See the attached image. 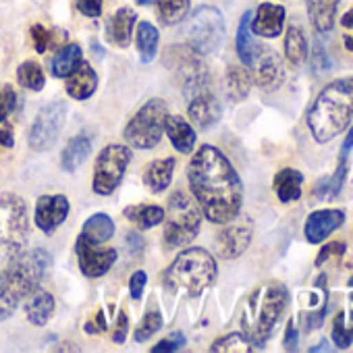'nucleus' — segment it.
I'll return each instance as SVG.
<instances>
[{
  "label": "nucleus",
  "instance_id": "nucleus-1",
  "mask_svg": "<svg viewBox=\"0 0 353 353\" xmlns=\"http://www.w3.org/2000/svg\"><path fill=\"white\" fill-rule=\"evenodd\" d=\"M188 179L204 216L214 225L237 219L243 204V185L231 160L214 145H202L190 166Z\"/></svg>",
  "mask_w": 353,
  "mask_h": 353
},
{
  "label": "nucleus",
  "instance_id": "nucleus-2",
  "mask_svg": "<svg viewBox=\"0 0 353 353\" xmlns=\"http://www.w3.org/2000/svg\"><path fill=\"white\" fill-rule=\"evenodd\" d=\"M353 119V75L330 81L307 110V127L318 143L341 135Z\"/></svg>",
  "mask_w": 353,
  "mask_h": 353
},
{
  "label": "nucleus",
  "instance_id": "nucleus-3",
  "mask_svg": "<svg viewBox=\"0 0 353 353\" xmlns=\"http://www.w3.org/2000/svg\"><path fill=\"white\" fill-rule=\"evenodd\" d=\"M52 258L46 250H32L17 254L0 272V320L15 314L17 305L30 297L44 281Z\"/></svg>",
  "mask_w": 353,
  "mask_h": 353
},
{
  "label": "nucleus",
  "instance_id": "nucleus-4",
  "mask_svg": "<svg viewBox=\"0 0 353 353\" xmlns=\"http://www.w3.org/2000/svg\"><path fill=\"white\" fill-rule=\"evenodd\" d=\"M287 303H289V291L279 281L260 285L248 297V303L241 316V326H243V334L258 349H262V345L270 339Z\"/></svg>",
  "mask_w": 353,
  "mask_h": 353
},
{
  "label": "nucleus",
  "instance_id": "nucleus-5",
  "mask_svg": "<svg viewBox=\"0 0 353 353\" xmlns=\"http://www.w3.org/2000/svg\"><path fill=\"white\" fill-rule=\"evenodd\" d=\"M216 274L219 266L210 252L202 248H188L164 270L162 285L170 293L198 297L216 281Z\"/></svg>",
  "mask_w": 353,
  "mask_h": 353
},
{
  "label": "nucleus",
  "instance_id": "nucleus-6",
  "mask_svg": "<svg viewBox=\"0 0 353 353\" xmlns=\"http://www.w3.org/2000/svg\"><path fill=\"white\" fill-rule=\"evenodd\" d=\"M30 235L28 206L15 194L0 196V266L23 252Z\"/></svg>",
  "mask_w": 353,
  "mask_h": 353
},
{
  "label": "nucleus",
  "instance_id": "nucleus-7",
  "mask_svg": "<svg viewBox=\"0 0 353 353\" xmlns=\"http://www.w3.org/2000/svg\"><path fill=\"white\" fill-rule=\"evenodd\" d=\"M227 36L225 17L214 7H198L192 15H188L183 38L185 46L198 57H210L221 50Z\"/></svg>",
  "mask_w": 353,
  "mask_h": 353
},
{
  "label": "nucleus",
  "instance_id": "nucleus-8",
  "mask_svg": "<svg viewBox=\"0 0 353 353\" xmlns=\"http://www.w3.org/2000/svg\"><path fill=\"white\" fill-rule=\"evenodd\" d=\"M202 227V210L194 198L183 192H174L168 198V219L164 227V248L176 250L192 243Z\"/></svg>",
  "mask_w": 353,
  "mask_h": 353
},
{
  "label": "nucleus",
  "instance_id": "nucleus-9",
  "mask_svg": "<svg viewBox=\"0 0 353 353\" xmlns=\"http://www.w3.org/2000/svg\"><path fill=\"white\" fill-rule=\"evenodd\" d=\"M168 119V106L164 100L154 98L150 102H145L135 117L127 123L125 127V141L131 148L137 150H152L158 145L162 133H164V123Z\"/></svg>",
  "mask_w": 353,
  "mask_h": 353
},
{
  "label": "nucleus",
  "instance_id": "nucleus-10",
  "mask_svg": "<svg viewBox=\"0 0 353 353\" xmlns=\"http://www.w3.org/2000/svg\"><path fill=\"white\" fill-rule=\"evenodd\" d=\"M129 160H131V150L123 143H110L98 154L94 166V183H92L98 196H110L121 185Z\"/></svg>",
  "mask_w": 353,
  "mask_h": 353
},
{
  "label": "nucleus",
  "instance_id": "nucleus-11",
  "mask_svg": "<svg viewBox=\"0 0 353 353\" xmlns=\"http://www.w3.org/2000/svg\"><path fill=\"white\" fill-rule=\"evenodd\" d=\"M65 121H67V104L65 102L59 100V102L46 104L34 119V125L30 129V135H28L30 148L36 152L50 150L57 143V139L65 127Z\"/></svg>",
  "mask_w": 353,
  "mask_h": 353
},
{
  "label": "nucleus",
  "instance_id": "nucleus-12",
  "mask_svg": "<svg viewBox=\"0 0 353 353\" xmlns=\"http://www.w3.org/2000/svg\"><path fill=\"white\" fill-rule=\"evenodd\" d=\"M75 254L79 260V270L88 279H98V276L106 274L117 260L114 248H104V243H96V241L88 239L85 235L77 237Z\"/></svg>",
  "mask_w": 353,
  "mask_h": 353
},
{
  "label": "nucleus",
  "instance_id": "nucleus-13",
  "mask_svg": "<svg viewBox=\"0 0 353 353\" xmlns=\"http://www.w3.org/2000/svg\"><path fill=\"white\" fill-rule=\"evenodd\" d=\"M252 81L264 92H274L276 88H281V83L285 81V67L281 57L264 50L252 65Z\"/></svg>",
  "mask_w": 353,
  "mask_h": 353
},
{
  "label": "nucleus",
  "instance_id": "nucleus-14",
  "mask_svg": "<svg viewBox=\"0 0 353 353\" xmlns=\"http://www.w3.org/2000/svg\"><path fill=\"white\" fill-rule=\"evenodd\" d=\"M69 210L71 206L65 196H40L36 204V227L50 235L65 223Z\"/></svg>",
  "mask_w": 353,
  "mask_h": 353
},
{
  "label": "nucleus",
  "instance_id": "nucleus-15",
  "mask_svg": "<svg viewBox=\"0 0 353 353\" xmlns=\"http://www.w3.org/2000/svg\"><path fill=\"white\" fill-rule=\"evenodd\" d=\"M345 223V212L339 208L328 210H316L305 219L303 235L310 243H322L326 237H330L339 227Z\"/></svg>",
  "mask_w": 353,
  "mask_h": 353
},
{
  "label": "nucleus",
  "instance_id": "nucleus-16",
  "mask_svg": "<svg viewBox=\"0 0 353 353\" xmlns=\"http://www.w3.org/2000/svg\"><path fill=\"white\" fill-rule=\"evenodd\" d=\"M188 112H190V121L200 129H210L212 125L219 123V119L223 114L221 102L212 94V90H204V92L192 96Z\"/></svg>",
  "mask_w": 353,
  "mask_h": 353
},
{
  "label": "nucleus",
  "instance_id": "nucleus-17",
  "mask_svg": "<svg viewBox=\"0 0 353 353\" xmlns=\"http://www.w3.org/2000/svg\"><path fill=\"white\" fill-rule=\"evenodd\" d=\"M285 9L274 3H262L252 15V32L260 38H276L285 28Z\"/></svg>",
  "mask_w": 353,
  "mask_h": 353
},
{
  "label": "nucleus",
  "instance_id": "nucleus-18",
  "mask_svg": "<svg viewBox=\"0 0 353 353\" xmlns=\"http://www.w3.org/2000/svg\"><path fill=\"white\" fill-rule=\"evenodd\" d=\"M252 241V229L248 225H231L223 227L216 235V250L223 260L239 258Z\"/></svg>",
  "mask_w": 353,
  "mask_h": 353
},
{
  "label": "nucleus",
  "instance_id": "nucleus-19",
  "mask_svg": "<svg viewBox=\"0 0 353 353\" xmlns=\"http://www.w3.org/2000/svg\"><path fill=\"white\" fill-rule=\"evenodd\" d=\"M137 21V13L131 11L129 7L119 9L106 23V40L112 46L119 48H127L131 44V36H133V28Z\"/></svg>",
  "mask_w": 353,
  "mask_h": 353
},
{
  "label": "nucleus",
  "instance_id": "nucleus-20",
  "mask_svg": "<svg viewBox=\"0 0 353 353\" xmlns=\"http://www.w3.org/2000/svg\"><path fill=\"white\" fill-rule=\"evenodd\" d=\"M237 54H239V61L248 67H252L258 57L264 52L262 44L256 42L254 38V32H252V11H245L241 21H239V28H237Z\"/></svg>",
  "mask_w": 353,
  "mask_h": 353
},
{
  "label": "nucleus",
  "instance_id": "nucleus-21",
  "mask_svg": "<svg viewBox=\"0 0 353 353\" xmlns=\"http://www.w3.org/2000/svg\"><path fill=\"white\" fill-rule=\"evenodd\" d=\"M174 164V158H158L143 168V183L152 194H160L170 185Z\"/></svg>",
  "mask_w": 353,
  "mask_h": 353
},
{
  "label": "nucleus",
  "instance_id": "nucleus-22",
  "mask_svg": "<svg viewBox=\"0 0 353 353\" xmlns=\"http://www.w3.org/2000/svg\"><path fill=\"white\" fill-rule=\"evenodd\" d=\"M90 154H92V135L88 131H81L75 137H71L63 150V156H61L63 170H67V172L77 170Z\"/></svg>",
  "mask_w": 353,
  "mask_h": 353
},
{
  "label": "nucleus",
  "instance_id": "nucleus-23",
  "mask_svg": "<svg viewBox=\"0 0 353 353\" xmlns=\"http://www.w3.org/2000/svg\"><path fill=\"white\" fill-rule=\"evenodd\" d=\"M96 88H98V75H96V71L88 63H81L69 75L67 94L73 100H88V98H92V94L96 92Z\"/></svg>",
  "mask_w": 353,
  "mask_h": 353
},
{
  "label": "nucleus",
  "instance_id": "nucleus-24",
  "mask_svg": "<svg viewBox=\"0 0 353 353\" xmlns=\"http://www.w3.org/2000/svg\"><path fill=\"white\" fill-rule=\"evenodd\" d=\"M164 131L168 133V139L172 141L174 150L181 154H190L196 145V131L183 117H170L164 123Z\"/></svg>",
  "mask_w": 353,
  "mask_h": 353
},
{
  "label": "nucleus",
  "instance_id": "nucleus-25",
  "mask_svg": "<svg viewBox=\"0 0 353 353\" xmlns=\"http://www.w3.org/2000/svg\"><path fill=\"white\" fill-rule=\"evenodd\" d=\"M301 185H303V174L295 168H283L274 176V194L283 204L295 202L301 198Z\"/></svg>",
  "mask_w": 353,
  "mask_h": 353
},
{
  "label": "nucleus",
  "instance_id": "nucleus-26",
  "mask_svg": "<svg viewBox=\"0 0 353 353\" xmlns=\"http://www.w3.org/2000/svg\"><path fill=\"white\" fill-rule=\"evenodd\" d=\"M307 54H310V46H307L305 32L299 26H289L285 34V59L293 69H299L301 65H305Z\"/></svg>",
  "mask_w": 353,
  "mask_h": 353
},
{
  "label": "nucleus",
  "instance_id": "nucleus-27",
  "mask_svg": "<svg viewBox=\"0 0 353 353\" xmlns=\"http://www.w3.org/2000/svg\"><path fill=\"white\" fill-rule=\"evenodd\" d=\"M307 15L318 34H328L334 28L339 0H305Z\"/></svg>",
  "mask_w": 353,
  "mask_h": 353
},
{
  "label": "nucleus",
  "instance_id": "nucleus-28",
  "mask_svg": "<svg viewBox=\"0 0 353 353\" xmlns=\"http://www.w3.org/2000/svg\"><path fill=\"white\" fill-rule=\"evenodd\" d=\"M81 63H83V50L79 44L71 42L54 54V59L50 61V71L54 77L63 79V77H69Z\"/></svg>",
  "mask_w": 353,
  "mask_h": 353
},
{
  "label": "nucleus",
  "instance_id": "nucleus-29",
  "mask_svg": "<svg viewBox=\"0 0 353 353\" xmlns=\"http://www.w3.org/2000/svg\"><path fill=\"white\" fill-rule=\"evenodd\" d=\"M52 312H54V299H52V295L46 293V291H42V289H36L30 295L28 303H26V316H28V320L34 326H44L50 320Z\"/></svg>",
  "mask_w": 353,
  "mask_h": 353
},
{
  "label": "nucleus",
  "instance_id": "nucleus-30",
  "mask_svg": "<svg viewBox=\"0 0 353 353\" xmlns=\"http://www.w3.org/2000/svg\"><path fill=\"white\" fill-rule=\"evenodd\" d=\"M158 42H160V34L158 30L150 23V21H141L135 30V44H137V52L141 63H152L156 52H158Z\"/></svg>",
  "mask_w": 353,
  "mask_h": 353
},
{
  "label": "nucleus",
  "instance_id": "nucleus-31",
  "mask_svg": "<svg viewBox=\"0 0 353 353\" xmlns=\"http://www.w3.org/2000/svg\"><path fill=\"white\" fill-rule=\"evenodd\" d=\"M252 73L243 67H229L227 71V79H225V88H227V96L231 102H241L248 98L250 90H252Z\"/></svg>",
  "mask_w": 353,
  "mask_h": 353
},
{
  "label": "nucleus",
  "instance_id": "nucleus-32",
  "mask_svg": "<svg viewBox=\"0 0 353 353\" xmlns=\"http://www.w3.org/2000/svg\"><path fill=\"white\" fill-rule=\"evenodd\" d=\"M192 9V0H156V15L162 26L181 23Z\"/></svg>",
  "mask_w": 353,
  "mask_h": 353
},
{
  "label": "nucleus",
  "instance_id": "nucleus-33",
  "mask_svg": "<svg viewBox=\"0 0 353 353\" xmlns=\"http://www.w3.org/2000/svg\"><path fill=\"white\" fill-rule=\"evenodd\" d=\"M125 216L135 223L139 229H152L164 221V210L160 206L143 204V206H129L125 208Z\"/></svg>",
  "mask_w": 353,
  "mask_h": 353
},
{
  "label": "nucleus",
  "instance_id": "nucleus-34",
  "mask_svg": "<svg viewBox=\"0 0 353 353\" xmlns=\"http://www.w3.org/2000/svg\"><path fill=\"white\" fill-rule=\"evenodd\" d=\"M88 239L96 241V243H106L112 235H114V223L108 214H94L85 221L83 225V233Z\"/></svg>",
  "mask_w": 353,
  "mask_h": 353
},
{
  "label": "nucleus",
  "instance_id": "nucleus-35",
  "mask_svg": "<svg viewBox=\"0 0 353 353\" xmlns=\"http://www.w3.org/2000/svg\"><path fill=\"white\" fill-rule=\"evenodd\" d=\"M332 343L336 349H347L353 343V312H339L332 322Z\"/></svg>",
  "mask_w": 353,
  "mask_h": 353
},
{
  "label": "nucleus",
  "instance_id": "nucleus-36",
  "mask_svg": "<svg viewBox=\"0 0 353 353\" xmlns=\"http://www.w3.org/2000/svg\"><path fill=\"white\" fill-rule=\"evenodd\" d=\"M345 176H347V158H341V162H339L334 174L328 176V179H322V181L318 183V188H316L318 198H320V200H324V198H328V200H330V198H336V196L341 194V190H343Z\"/></svg>",
  "mask_w": 353,
  "mask_h": 353
},
{
  "label": "nucleus",
  "instance_id": "nucleus-37",
  "mask_svg": "<svg viewBox=\"0 0 353 353\" xmlns=\"http://www.w3.org/2000/svg\"><path fill=\"white\" fill-rule=\"evenodd\" d=\"M17 79H19V83H21L26 90H32V92H40V90H44V85H46L44 71H42V67H40L36 61H26L23 65H19V69H17Z\"/></svg>",
  "mask_w": 353,
  "mask_h": 353
},
{
  "label": "nucleus",
  "instance_id": "nucleus-38",
  "mask_svg": "<svg viewBox=\"0 0 353 353\" xmlns=\"http://www.w3.org/2000/svg\"><path fill=\"white\" fill-rule=\"evenodd\" d=\"M258 347L241 332H233V334H227L219 341H214V345L210 347V351H237V353H250V351H256Z\"/></svg>",
  "mask_w": 353,
  "mask_h": 353
},
{
  "label": "nucleus",
  "instance_id": "nucleus-39",
  "mask_svg": "<svg viewBox=\"0 0 353 353\" xmlns=\"http://www.w3.org/2000/svg\"><path fill=\"white\" fill-rule=\"evenodd\" d=\"M310 69L316 77H322L326 75L330 69H332V63H330V57H328V50L326 46L322 44L320 38L314 40V46H312V54H310Z\"/></svg>",
  "mask_w": 353,
  "mask_h": 353
},
{
  "label": "nucleus",
  "instance_id": "nucleus-40",
  "mask_svg": "<svg viewBox=\"0 0 353 353\" xmlns=\"http://www.w3.org/2000/svg\"><path fill=\"white\" fill-rule=\"evenodd\" d=\"M162 328V316L158 310L150 307L143 316V320L139 322V326H135V341L137 343H143L148 339H152V334H156L158 330Z\"/></svg>",
  "mask_w": 353,
  "mask_h": 353
},
{
  "label": "nucleus",
  "instance_id": "nucleus-41",
  "mask_svg": "<svg viewBox=\"0 0 353 353\" xmlns=\"http://www.w3.org/2000/svg\"><path fill=\"white\" fill-rule=\"evenodd\" d=\"M17 108V94L11 85L0 88V123Z\"/></svg>",
  "mask_w": 353,
  "mask_h": 353
},
{
  "label": "nucleus",
  "instance_id": "nucleus-42",
  "mask_svg": "<svg viewBox=\"0 0 353 353\" xmlns=\"http://www.w3.org/2000/svg\"><path fill=\"white\" fill-rule=\"evenodd\" d=\"M30 34H32V40H34V48H36V52H46V48H48V44H50V32L44 28V26H32V30H30Z\"/></svg>",
  "mask_w": 353,
  "mask_h": 353
},
{
  "label": "nucleus",
  "instance_id": "nucleus-43",
  "mask_svg": "<svg viewBox=\"0 0 353 353\" xmlns=\"http://www.w3.org/2000/svg\"><path fill=\"white\" fill-rule=\"evenodd\" d=\"M185 343H188V339H185L181 332H174V334H170L168 339H162L158 345H154V347H152V351H154V353H162V351H176V349H181Z\"/></svg>",
  "mask_w": 353,
  "mask_h": 353
},
{
  "label": "nucleus",
  "instance_id": "nucleus-44",
  "mask_svg": "<svg viewBox=\"0 0 353 353\" xmlns=\"http://www.w3.org/2000/svg\"><path fill=\"white\" fill-rule=\"evenodd\" d=\"M102 3L104 0H77V9L81 15L90 17V19H96L102 15Z\"/></svg>",
  "mask_w": 353,
  "mask_h": 353
},
{
  "label": "nucleus",
  "instance_id": "nucleus-45",
  "mask_svg": "<svg viewBox=\"0 0 353 353\" xmlns=\"http://www.w3.org/2000/svg\"><path fill=\"white\" fill-rule=\"evenodd\" d=\"M345 254V243L341 241H332V243H326V248H322V252L318 254V260H316V266H322L324 262H328L332 256H343Z\"/></svg>",
  "mask_w": 353,
  "mask_h": 353
},
{
  "label": "nucleus",
  "instance_id": "nucleus-46",
  "mask_svg": "<svg viewBox=\"0 0 353 353\" xmlns=\"http://www.w3.org/2000/svg\"><path fill=\"white\" fill-rule=\"evenodd\" d=\"M341 26H343V44L349 52H353V9H349L343 15Z\"/></svg>",
  "mask_w": 353,
  "mask_h": 353
},
{
  "label": "nucleus",
  "instance_id": "nucleus-47",
  "mask_svg": "<svg viewBox=\"0 0 353 353\" xmlns=\"http://www.w3.org/2000/svg\"><path fill=\"white\" fill-rule=\"evenodd\" d=\"M145 283H148V276H145V272H143V270H137V272H133V274H131V281H129V291H131V297H133L135 301L141 297Z\"/></svg>",
  "mask_w": 353,
  "mask_h": 353
},
{
  "label": "nucleus",
  "instance_id": "nucleus-48",
  "mask_svg": "<svg viewBox=\"0 0 353 353\" xmlns=\"http://www.w3.org/2000/svg\"><path fill=\"white\" fill-rule=\"evenodd\" d=\"M297 341H299V330H297L295 322H293V320H289L287 330H285L283 345H285V349H287V351H295V349H297Z\"/></svg>",
  "mask_w": 353,
  "mask_h": 353
},
{
  "label": "nucleus",
  "instance_id": "nucleus-49",
  "mask_svg": "<svg viewBox=\"0 0 353 353\" xmlns=\"http://www.w3.org/2000/svg\"><path fill=\"white\" fill-rule=\"evenodd\" d=\"M127 328H129V320H127V314L121 312L119 314V320H117V330H114V343H125V336H127Z\"/></svg>",
  "mask_w": 353,
  "mask_h": 353
},
{
  "label": "nucleus",
  "instance_id": "nucleus-50",
  "mask_svg": "<svg viewBox=\"0 0 353 353\" xmlns=\"http://www.w3.org/2000/svg\"><path fill=\"white\" fill-rule=\"evenodd\" d=\"M13 143H15L13 127H11V125H3V129H0V145L13 148Z\"/></svg>",
  "mask_w": 353,
  "mask_h": 353
},
{
  "label": "nucleus",
  "instance_id": "nucleus-51",
  "mask_svg": "<svg viewBox=\"0 0 353 353\" xmlns=\"http://www.w3.org/2000/svg\"><path fill=\"white\" fill-rule=\"evenodd\" d=\"M353 150V127H349L345 139H343V145H341V158H347L349 152Z\"/></svg>",
  "mask_w": 353,
  "mask_h": 353
},
{
  "label": "nucleus",
  "instance_id": "nucleus-52",
  "mask_svg": "<svg viewBox=\"0 0 353 353\" xmlns=\"http://www.w3.org/2000/svg\"><path fill=\"white\" fill-rule=\"evenodd\" d=\"M330 347H328V343L326 341H322V345H316V347H310V351L312 353H316V351H328Z\"/></svg>",
  "mask_w": 353,
  "mask_h": 353
},
{
  "label": "nucleus",
  "instance_id": "nucleus-53",
  "mask_svg": "<svg viewBox=\"0 0 353 353\" xmlns=\"http://www.w3.org/2000/svg\"><path fill=\"white\" fill-rule=\"evenodd\" d=\"M349 297H351V301H353V276L349 279Z\"/></svg>",
  "mask_w": 353,
  "mask_h": 353
},
{
  "label": "nucleus",
  "instance_id": "nucleus-54",
  "mask_svg": "<svg viewBox=\"0 0 353 353\" xmlns=\"http://www.w3.org/2000/svg\"><path fill=\"white\" fill-rule=\"evenodd\" d=\"M137 5H141V7H148V5H152V0H137Z\"/></svg>",
  "mask_w": 353,
  "mask_h": 353
}]
</instances>
